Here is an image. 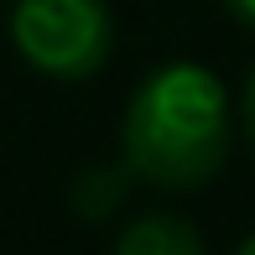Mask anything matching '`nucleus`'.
<instances>
[{"instance_id": "obj_3", "label": "nucleus", "mask_w": 255, "mask_h": 255, "mask_svg": "<svg viewBox=\"0 0 255 255\" xmlns=\"http://www.w3.org/2000/svg\"><path fill=\"white\" fill-rule=\"evenodd\" d=\"M115 255H208V245L182 214H146L120 229Z\"/></svg>"}, {"instance_id": "obj_1", "label": "nucleus", "mask_w": 255, "mask_h": 255, "mask_svg": "<svg viewBox=\"0 0 255 255\" xmlns=\"http://www.w3.org/2000/svg\"><path fill=\"white\" fill-rule=\"evenodd\" d=\"M125 172L161 193H193L229 161V94L203 63H161L135 84L120 120Z\"/></svg>"}, {"instance_id": "obj_2", "label": "nucleus", "mask_w": 255, "mask_h": 255, "mask_svg": "<svg viewBox=\"0 0 255 255\" xmlns=\"http://www.w3.org/2000/svg\"><path fill=\"white\" fill-rule=\"evenodd\" d=\"M10 42L37 73L78 84L110 63L115 21L104 0H16Z\"/></svg>"}, {"instance_id": "obj_5", "label": "nucleus", "mask_w": 255, "mask_h": 255, "mask_svg": "<svg viewBox=\"0 0 255 255\" xmlns=\"http://www.w3.org/2000/svg\"><path fill=\"white\" fill-rule=\"evenodd\" d=\"M229 10H235L240 21H245V26H255V0H224Z\"/></svg>"}, {"instance_id": "obj_4", "label": "nucleus", "mask_w": 255, "mask_h": 255, "mask_svg": "<svg viewBox=\"0 0 255 255\" xmlns=\"http://www.w3.org/2000/svg\"><path fill=\"white\" fill-rule=\"evenodd\" d=\"M240 115H245V141H250V151H255V68H250V78H245V94H240Z\"/></svg>"}, {"instance_id": "obj_6", "label": "nucleus", "mask_w": 255, "mask_h": 255, "mask_svg": "<svg viewBox=\"0 0 255 255\" xmlns=\"http://www.w3.org/2000/svg\"><path fill=\"white\" fill-rule=\"evenodd\" d=\"M235 255H255V235H250V240H240V250H235Z\"/></svg>"}]
</instances>
